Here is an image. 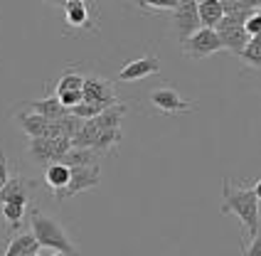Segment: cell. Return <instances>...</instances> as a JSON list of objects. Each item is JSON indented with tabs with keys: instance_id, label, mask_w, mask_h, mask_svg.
I'll use <instances>...</instances> for the list:
<instances>
[{
	"instance_id": "obj_18",
	"label": "cell",
	"mask_w": 261,
	"mask_h": 256,
	"mask_svg": "<svg viewBox=\"0 0 261 256\" xmlns=\"http://www.w3.org/2000/svg\"><path fill=\"white\" fill-rule=\"evenodd\" d=\"M222 17H224V13H222V3H219V0H202V3H197L200 28L215 30V25H217Z\"/></svg>"
},
{
	"instance_id": "obj_23",
	"label": "cell",
	"mask_w": 261,
	"mask_h": 256,
	"mask_svg": "<svg viewBox=\"0 0 261 256\" xmlns=\"http://www.w3.org/2000/svg\"><path fill=\"white\" fill-rule=\"evenodd\" d=\"M25 210H28V204L5 202V204H3V217L8 219V227H10V229H20L22 219H25Z\"/></svg>"
},
{
	"instance_id": "obj_16",
	"label": "cell",
	"mask_w": 261,
	"mask_h": 256,
	"mask_svg": "<svg viewBox=\"0 0 261 256\" xmlns=\"http://www.w3.org/2000/svg\"><path fill=\"white\" fill-rule=\"evenodd\" d=\"M30 254H40V244L35 242V237L30 232H22V234L10 239L3 256H30Z\"/></svg>"
},
{
	"instance_id": "obj_27",
	"label": "cell",
	"mask_w": 261,
	"mask_h": 256,
	"mask_svg": "<svg viewBox=\"0 0 261 256\" xmlns=\"http://www.w3.org/2000/svg\"><path fill=\"white\" fill-rule=\"evenodd\" d=\"M8 180H10V165H8V158H5V153L0 150V190L8 185Z\"/></svg>"
},
{
	"instance_id": "obj_11",
	"label": "cell",
	"mask_w": 261,
	"mask_h": 256,
	"mask_svg": "<svg viewBox=\"0 0 261 256\" xmlns=\"http://www.w3.org/2000/svg\"><path fill=\"white\" fill-rule=\"evenodd\" d=\"M64 17H67V25L69 28H79V30H96V17H94V8L89 3L82 0H67L64 3Z\"/></svg>"
},
{
	"instance_id": "obj_9",
	"label": "cell",
	"mask_w": 261,
	"mask_h": 256,
	"mask_svg": "<svg viewBox=\"0 0 261 256\" xmlns=\"http://www.w3.org/2000/svg\"><path fill=\"white\" fill-rule=\"evenodd\" d=\"M82 101H89V104H103V106H114L118 104L116 91L111 82H106L101 76H84V86H82Z\"/></svg>"
},
{
	"instance_id": "obj_29",
	"label": "cell",
	"mask_w": 261,
	"mask_h": 256,
	"mask_svg": "<svg viewBox=\"0 0 261 256\" xmlns=\"http://www.w3.org/2000/svg\"><path fill=\"white\" fill-rule=\"evenodd\" d=\"M49 256H67V254H59V251H52V254Z\"/></svg>"
},
{
	"instance_id": "obj_30",
	"label": "cell",
	"mask_w": 261,
	"mask_h": 256,
	"mask_svg": "<svg viewBox=\"0 0 261 256\" xmlns=\"http://www.w3.org/2000/svg\"><path fill=\"white\" fill-rule=\"evenodd\" d=\"M30 256H40V254H30Z\"/></svg>"
},
{
	"instance_id": "obj_14",
	"label": "cell",
	"mask_w": 261,
	"mask_h": 256,
	"mask_svg": "<svg viewBox=\"0 0 261 256\" xmlns=\"http://www.w3.org/2000/svg\"><path fill=\"white\" fill-rule=\"evenodd\" d=\"M15 123L22 128L30 138H44V136H47V128H49V121H47V118H42L40 114H32V111L17 114L15 116Z\"/></svg>"
},
{
	"instance_id": "obj_26",
	"label": "cell",
	"mask_w": 261,
	"mask_h": 256,
	"mask_svg": "<svg viewBox=\"0 0 261 256\" xmlns=\"http://www.w3.org/2000/svg\"><path fill=\"white\" fill-rule=\"evenodd\" d=\"M244 32H247L249 37H259V32H261V10L259 13H251L244 20Z\"/></svg>"
},
{
	"instance_id": "obj_12",
	"label": "cell",
	"mask_w": 261,
	"mask_h": 256,
	"mask_svg": "<svg viewBox=\"0 0 261 256\" xmlns=\"http://www.w3.org/2000/svg\"><path fill=\"white\" fill-rule=\"evenodd\" d=\"M32 187L35 183L22 177V175H10L8 185L0 190V202H17V204H28L30 202V195H32Z\"/></svg>"
},
{
	"instance_id": "obj_6",
	"label": "cell",
	"mask_w": 261,
	"mask_h": 256,
	"mask_svg": "<svg viewBox=\"0 0 261 256\" xmlns=\"http://www.w3.org/2000/svg\"><path fill=\"white\" fill-rule=\"evenodd\" d=\"M101 183V168L94 165V168H69V183L62 192H55V199H69L84 190L91 187H99Z\"/></svg>"
},
{
	"instance_id": "obj_8",
	"label": "cell",
	"mask_w": 261,
	"mask_h": 256,
	"mask_svg": "<svg viewBox=\"0 0 261 256\" xmlns=\"http://www.w3.org/2000/svg\"><path fill=\"white\" fill-rule=\"evenodd\" d=\"M173 28L182 40H188L192 32L200 30V20H197V3L195 0H177V5L173 8Z\"/></svg>"
},
{
	"instance_id": "obj_24",
	"label": "cell",
	"mask_w": 261,
	"mask_h": 256,
	"mask_svg": "<svg viewBox=\"0 0 261 256\" xmlns=\"http://www.w3.org/2000/svg\"><path fill=\"white\" fill-rule=\"evenodd\" d=\"M239 57L247 62L249 67H254V69H259L261 67V37H251L247 42V47L242 49V55Z\"/></svg>"
},
{
	"instance_id": "obj_21",
	"label": "cell",
	"mask_w": 261,
	"mask_h": 256,
	"mask_svg": "<svg viewBox=\"0 0 261 256\" xmlns=\"http://www.w3.org/2000/svg\"><path fill=\"white\" fill-rule=\"evenodd\" d=\"M222 13L229 15V17H239V20H247L251 13H259V3L249 0V3H237V0H227L222 3Z\"/></svg>"
},
{
	"instance_id": "obj_13",
	"label": "cell",
	"mask_w": 261,
	"mask_h": 256,
	"mask_svg": "<svg viewBox=\"0 0 261 256\" xmlns=\"http://www.w3.org/2000/svg\"><path fill=\"white\" fill-rule=\"evenodd\" d=\"M103 160V156H99L96 150L91 148H72L69 153H64V158L59 160L62 165L67 168H94Z\"/></svg>"
},
{
	"instance_id": "obj_15",
	"label": "cell",
	"mask_w": 261,
	"mask_h": 256,
	"mask_svg": "<svg viewBox=\"0 0 261 256\" xmlns=\"http://www.w3.org/2000/svg\"><path fill=\"white\" fill-rule=\"evenodd\" d=\"M126 116V106L123 104H114L109 109H103L99 116L91 118V126L96 131H111V128H121V121Z\"/></svg>"
},
{
	"instance_id": "obj_2",
	"label": "cell",
	"mask_w": 261,
	"mask_h": 256,
	"mask_svg": "<svg viewBox=\"0 0 261 256\" xmlns=\"http://www.w3.org/2000/svg\"><path fill=\"white\" fill-rule=\"evenodd\" d=\"M30 229H32L30 234L35 237V242L40 246H47L52 251H59V254H67V256H82L79 249L72 244L69 234L59 227L57 219H52L49 214H44L37 207L30 210Z\"/></svg>"
},
{
	"instance_id": "obj_10",
	"label": "cell",
	"mask_w": 261,
	"mask_h": 256,
	"mask_svg": "<svg viewBox=\"0 0 261 256\" xmlns=\"http://www.w3.org/2000/svg\"><path fill=\"white\" fill-rule=\"evenodd\" d=\"M160 71V59L150 52L145 57L130 59L123 69L118 71V82H138V79H145L150 74H158Z\"/></svg>"
},
{
	"instance_id": "obj_3",
	"label": "cell",
	"mask_w": 261,
	"mask_h": 256,
	"mask_svg": "<svg viewBox=\"0 0 261 256\" xmlns=\"http://www.w3.org/2000/svg\"><path fill=\"white\" fill-rule=\"evenodd\" d=\"M72 150V143L69 138H30L28 143V156L32 163L37 165H52V163H59L64 153Z\"/></svg>"
},
{
	"instance_id": "obj_5",
	"label": "cell",
	"mask_w": 261,
	"mask_h": 256,
	"mask_svg": "<svg viewBox=\"0 0 261 256\" xmlns=\"http://www.w3.org/2000/svg\"><path fill=\"white\" fill-rule=\"evenodd\" d=\"M219 49H222V42H219V37L215 35V30H210V28H200L197 32H192L188 40H182V52L190 59H195V62L210 57V55H215Z\"/></svg>"
},
{
	"instance_id": "obj_28",
	"label": "cell",
	"mask_w": 261,
	"mask_h": 256,
	"mask_svg": "<svg viewBox=\"0 0 261 256\" xmlns=\"http://www.w3.org/2000/svg\"><path fill=\"white\" fill-rule=\"evenodd\" d=\"M244 256H261V237H254L249 244H242Z\"/></svg>"
},
{
	"instance_id": "obj_19",
	"label": "cell",
	"mask_w": 261,
	"mask_h": 256,
	"mask_svg": "<svg viewBox=\"0 0 261 256\" xmlns=\"http://www.w3.org/2000/svg\"><path fill=\"white\" fill-rule=\"evenodd\" d=\"M123 141V131L121 128H111V131H99L96 138L91 143V150H96L99 156H106L109 150H114L118 143Z\"/></svg>"
},
{
	"instance_id": "obj_17",
	"label": "cell",
	"mask_w": 261,
	"mask_h": 256,
	"mask_svg": "<svg viewBox=\"0 0 261 256\" xmlns=\"http://www.w3.org/2000/svg\"><path fill=\"white\" fill-rule=\"evenodd\" d=\"M28 109L32 111V114H40L42 118H47V121H55V118H59V116L67 114V109L59 104L57 96H47V99L30 101Z\"/></svg>"
},
{
	"instance_id": "obj_22",
	"label": "cell",
	"mask_w": 261,
	"mask_h": 256,
	"mask_svg": "<svg viewBox=\"0 0 261 256\" xmlns=\"http://www.w3.org/2000/svg\"><path fill=\"white\" fill-rule=\"evenodd\" d=\"M82 86H84V74H79L74 67H69L57 79V94H62V91H82Z\"/></svg>"
},
{
	"instance_id": "obj_7",
	"label": "cell",
	"mask_w": 261,
	"mask_h": 256,
	"mask_svg": "<svg viewBox=\"0 0 261 256\" xmlns=\"http://www.w3.org/2000/svg\"><path fill=\"white\" fill-rule=\"evenodd\" d=\"M148 101L158 109V111H163V114H185V111H192L195 109V104L190 99H182L175 89H170V86H158V89H153L150 91V96H148Z\"/></svg>"
},
{
	"instance_id": "obj_20",
	"label": "cell",
	"mask_w": 261,
	"mask_h": 256,
	"mask_svg": "<svg viewBox=\"0 0 261 256\" xmlns=\"http://www.w3.org/2000/svg\"><path fill=\"white\" fill-rule=\"evenodd\" d=\"M44 183L52 187V192H62L69 183V168L62 163H52L44 168Z\"/></svg>"
},
{
	"instance_id": "obj_1",
	"label": "cell",
	"mask_w": 261,
	"mask_h": 256,
	"mask_svg": "<svg viewBox=\"0 0 261 256\" xmlns=\"http://www.w3.org/2000/svg\"><path fill=\"white\" fill-rule=\"evenodd\" d=\"M259 192L261 183L251 180L249 185H234L232 177H224L222 183V214H237L239 222L244 224V229L249 232V239L259 237Z\"/></svg>"
},
{
	"instance_id": "obj_4",
	"label": "cell",
	"mask_w": 261,
	"mask_h": 256,
	"mask_svg": "<svg viewBox=\"0 0 261 256\" xmlns=\"http://www.w3.org/2000/svg\"><path fill=\"white\" fill-rule=\"evenodd\" d=\"M215 35H217L219 42H222V49H229L237 57L242 55V49H244L247 42L251 40L247 32H244V20L229 17V15H224L217 25H215Z\"/></svg>"
},
{
	"instance_id": "obj_25",
	"label": "cell",
	"mask_w": 261,
	"mask_h": 256,
	"mask_svg": "<svg viewBox=\"0 0 261 256\" xmlns=\"http://www.w3.org/2000/svg\"><path fill=\"white\" fill-rule=\"evenodd\" d=\"M177 5V0H145L138 3V8L145 13H173V8Z\"/></svg>"
}]
</instances>
